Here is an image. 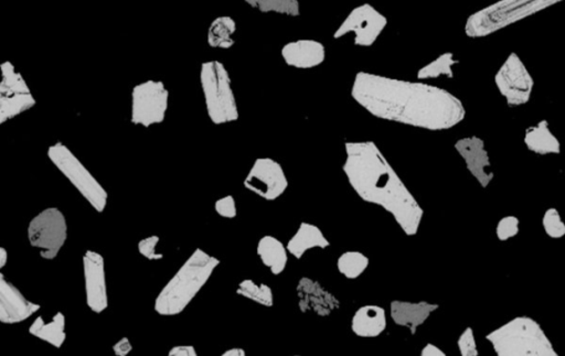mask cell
<instances>
[{
    "label": "cell",
    "instance_id": "cell-1",
    "mask_svg": "<svg viewBox=\"0 0 565 356\" xmlns=\"http://www.w3.org/2000/svg\"><path fill=\"white\" fill-rule=\"evenodd\" d=\"M352 96L359 105L380 120L403 125L448 131L466 116L460 99L441 87L359 72Z\"/></svg>",
    "mask_w": 565,
    "mask_h": 356
},
{
    "label": "cell",
    "instance_id": "cell-2",
    "mask_svg": "<svg viewBox=\"0 0 565 356\" xmlns=\"http://www.w3.org/2000/svg\"><path fill=\"white\" fill-rule=\"evenodd\" d=\"M343 163L349 183L364 203L393 216L403 233L418 234L424 211L373 142L346 143Z\"/></svg>",
    "mask_w": 565,
    "mask_h": 356
},
{
    "label": "cell",
    "instance_id": "cell-3",
    "mask_svg": "<svg viewBox=\"0 0 565 356\" xmlns=\"http://www.w3.org/2000/svg\"><path fill=\"white\" fill-rule=\"evenodd\" d=\"M219 264L218 258L200 249L194 251L159 292L155 312L166 317L182 313L208 282Z\"/></svg>",
    "mask_w": 565,
    "mask_h": 356
},
{
    "label": "cell",
    "instance_id": "cell-4",
    "mask_svg": "<svg viewBox=\"0 0 565 356\" xmlns=\"http://www.w3.org/2000/svg\"><path fill=\"white\" fill-rule=\"evenodd\" d=\"M498 356H558L551 340L536 320L516 317L486 335Z\"/></svg>",
    "mask_w": 565,
    "mask_h": 356
},
{
    "label": "cell",
    "instance_id": "cell-5",
    "mask_svg": "<svg viewBox=\"0 0 565 356\" xmlns=\"http://www.w3.org/2000/svg\"><path fill=\"white\" fill-rule=\"evenodd\" d=\"M561 2L563 0H501L471 15L465 25V34L470 38H484Z\"/></svg>",
    "mask_w": 565,
    "mask_h": 356
},
{
    "label": "cell",
    "instance_id": "cell-6",
    "mask_svg": "<svg viewBox=\"0 0 565 356\" xmlns=\"http://www.w3.org/2000/svg\"><path fill=\"white\" fill-rule=\"evenodd\" d=\"M200 84L210 121L215 125L238 121L239 110L233 90V82L221 62L213 60L202 64Z\"/></svg>",
    "mask_w": 565,
    "mask_h": 356
},
{
    "label": "cell",
    "instance_id": "cell-7",
    "mask_svg": "<svg viewBox=\"0 0 565 356\" xmlns=\"http://www.w3.org/2000/svg\"><path fill=\"white\" fill-rule=\"evenodd\" d=\"M48 157L59 172L74 185L82 197L92 205V208L99 213L105 210L107 199H109L106 190L65 144L56 143L50 146Z\"/></svg>",
    "mask_w": 565,
    "mask_h": 356
},
{
    "label": "cell",
    "instance_id": "cell-8",
    "mask_svg": "<svg viewBox=\"0 0 565 356\" xmlns=\"http://www.w3.org/2000/svg\"><path fill=\"white\" fill-rule=\"evenodd\" d=\"M68 239L65 216L59 209L49 208L35 215L28 225V240L44 260L53 261Z\"/></svg>",
    "mask_w": 565,
    "mask_h": 356
},
{
    "label": "cell",
    "instance_id": "cell-9",
    "mask_svg": "<svg viewBox=\"0 0 565 356\" xmlns=\"http://www.w3.org/2000/svg\"><path fill=\"white\" fill-rule=\"evenodd\" d=\"M169 92L161 81H146L132 91L131 122L145 128L165 121Z\"/></svg>",
    "mask_w": 565,
    "mask_h": 356
},
{
    "label": "cell",
    "instance_id": "cell-10",
    "mask_svg": "<svg viewBox=\"0 0 565 356\" xmlns=\"http://www.w3.org/2000/svg\"><path fill=\"white\" fill-rule=\"evenodd\" d=\"M495 84L510 107L525 105L531 99L534 81L516 54L508 56L505 64L498 70Z\"/></svg>",
    "mask_w": 565,
    "mask_h": 356
},
{
    "label": "cell",
    "instance_id": "cell-11",
    "mask_svg": "<svg viewBox=\"0 0 565 356\" xmlns=\"http://www.w3.org/2000/svg\"><path fill=\"white\" fill-rule=\"evenodd\" d=\"M388 19L370 4H363L352 10L339 25L333 38L341 39L349 34L354 35V44L372 46L387 27Z\"/></svg>",
    "mask_w": 565,
    "mask_h": 356
},
{
    "label": "cell",
    "instance_id": "cell-12",
    "mask_svg": "<svg viewBox=\"0 0 565 356\" xmlns=\"http://www.w3.org/2000/svg\"><path fill=\"white\" fill-rule=\"evenodd\" d=\"M244 187L266 201H275L289 188L284 169L272 158L255 160L244 180Z\"/></svg>",
    "mask_w": 565,
    "mask_h": 356
},
{
    "label": "cell",
    "instance_id": "cell-13",
    "mask_svg": "<svg viewBox=\"0 0 565 356\" xmlns=\"http://www.w3.org/2000/svg\"><path fill=\"white\" fill-rule=\"evenodd\" d=\"M84 271L87 307L95 313L104 312L109 307L104 258L97 252L86 251Z\"/></svg>",
    "mask_w": 565,
    "mask_h": 356
},
{
    "label": "cell",
    "instance_id": "cell-14",
    "mask_svg": "<svg viewBox=\"0 0 565 356\" xmlns=\"http://www.w3.org/2000/svg\"><path fill=\"white\" fill-rule=\"evenodd\" d=\"M297 301L302 313H314L327 318L341 307V302L322 286L320 282L302 277L296 287Z\"/></svg>",
    "mask_w": 565,
    "mask_h": 356
},
{
    "label": "cell",
    "instance_id": "cell-15",
    "mask_svg": "<svg viewBox=\"0 0 565 356\" xmlns=\"http://www.w3.org/2000/svg\"><path fill=\"white\" fill-rule=\"evenodd\" d=\"M456 152L464 159L467 169L482 188H487L494 179L490 154L481 138L471 136L455 143Z\"/></svg>",
    "mask_w": 565,
    "mask_h": 356
},
{
    "label": "cell",
    "instance_id": "cell-16",
    "mask_svg": "<svg viewBox=\"0 0 565 356\" xmlns=\"http://www.w3.org/2000/svg\"><path fill=\"white\" fill-rule=\"evenodd\" d=\"M40 308V304L27 301L19 289L0 273V321L6 324L24 322Z\"/></svg>",
    "mask_w": 565,
    "mask_h": 356
},
{
    "label": "cell",
    "instance_id": "cell-17",
    "mask_svg": "<svg viewBox=\"0 0 565 356\" xmlns=\"http://www.w3.org/2000/svg\"><path fill=\"white\" fill-rule=\"evenodd\" d=\"M282 56L292 68L312 69L325 61L326 49L320 41L302 39L282 46Z\"/></svg>",
    "mask_w": 565,
    "mask_h": 356
},
{
    "label": "cell",
    "instance_id": "cell-18",
    "mask_svg": "<svg viewBox=\"0 0 565 356\" xmlns=\"http://www.w3.org/2000/svg\"><path fill=\"white\" fill-rule=\"evenodd\" d=\"M439 304L428 302L393 301L390 303V317L397 326L409 330V332L414 335L432 313L439 311Z\"/></svg>",
    "mask_w": 565,
    "mask_h": 356
},
{
    "label": "cell",
    "instance_id": "cell-19",
    "mask_svg": "<svg viewBox=\"0 0 565 356\" xmlns=\"http://www.w3.org/2000/svg\"><path fill=\"white\" fill-rule=\"evenodd\" d=\"M387 313L377 304H367L354 312L352 330L359 338H378L387 329Z\"/></svg>",
    "mask_w": 565,
    "mask_h": 356
},
{
    "label": "cell",
    "instance_id": "cell-20",
    "mask_svg": "<svg viewBox=\"0 0 565 356\" xmlns=\"http://www.w3.org/2000/svg\"><path fill=\"white\" fill-rule=\"evenodd\" d=\"M330 246V241L318 226L302 222L299 230L287 242L286 249L296 260H302L307 252L314 249L326 250Z\"/></svg>",
    "mask_w": 565,
    "mask_h": 356
},
{
    "label": "cell",
    "instance_id": "cell-21",
    "mask_svg": "<svg viewBox=\"0 0 565 356\" xmlns=\"http://www.w3.org/2000/svg\"><path fill=\"white\" fill-rule=\"evenodd\" d=\"M523 142H525L529 151L540 154V156L561 153V143L553 135L546 120L539 122L536 126L527 128Z\"/></svg>",
    "mask_w": 565,
    "mask_h": 356
},
{
    "label": "cell",
    "instance_id": "cell-22",
    "mask_svg": "<svg viewBox=\"0 0 565 356\" xmlns=\"http://www.w3.org/2000/svg\"><path fill=\"white\" fill-rule=\"evenodd\" d=\"M287 252L289 251H287L286 246L272 235L262 237L258 242V247H256V254L260 257L261 262L275 276L281 275L285 271L287 262H289Z\"/></svg>",
    "mask_w": 565,
    "mask_h": 356
},
{
    "label": "cell",
    "instance_id": "cell-23",
    "mask_svg": "<svg viewBox=\"0 0 565 356\" xmlns=\"http://www.w3.org/2000/svg\"><path fill=\"white\" fill-rule=\"evenodd\" d=\"M29 333L54 345L55 348L60 349L66 339L64 314L56 312L50 321L45 320L44 317H38L30 326Z\"/></svg>",
    "mask_w": 565,
    "mask_h": 356
},
{
    "label": "cell",
    "instance_id": "cell-24",
    "mask_svg": "<svg viewBox=\"0 0 565 356\" xmlns=\"http://www.w3.org/2000/svg\"><path fill=\"white\" fill-rule=\"evenodd\" d=\"M35 105L32 92L0 95V124H5Z\"/></svg>",
    "mask_w": 565,
    "mask_h": 356
},
{
    "label": "cell",
    "instance_id": "cell-25",
    "mask_svg": "<svg viewBox=\"0 0 565 356\" xmlns=\"http://www.w3.org/2000/svg\"><path fill=\"white\" fill-rule=\"evenodd\" d=\"M236 24L229 15L215 18L208 30V44L212 48L230 49L234 44Z\"/></svg>",
    "mask_w": 565,
    "mask_h": 356
},
{
    "label": "cell",
    "instance_id": "cell-26",
    "mask_svg": "<svg viewBox=\"0 0 565 356\" xmlns=\"http://www.w3.org/2000/svg\"><path fill=\"white\" fill-rule=\"evenodd\" d=\"M369 257L362 252L348 251L338 257L337 270L347 280L354 281L368 270Z\"/></svg>",
    "mask_w": 565,
    "mask_h": 356
},
{
    "label": "cell",
    "instance_id": "cell-27",
    "mask_svg": "<svg viewBox=\"0 0 565 356\" xmlns=\"http://www.w3.org/2000/svg\"><path fill=\"white\" fill-rule=\"evenodd\" d=\"M459 64L460 61L455 59L454 54L446 53L441 54L434 61L430 62L429 64L424 65L423 68H421L416 76H418L419 80H433L439 79L441 76L453 79V66Z\"/></svg>",
    "mask_w": 565,
    "mask_h": 356
},
{
    "label": "cell",
    "instance_id": "cell-28",
    "mask_svg": "<svg viewBox=\"0 0 565 356\" xmlns=\"http://www.w3.org/2000/svg\"><path fill=\"white\" fill-rule=\"evenodd\" d=\"M236 293L251 302L261 304V306L271 308L274 304L273 291L265 283H256L253 281L245 280L240 282Z\"/></svg>",
    "mask_w": 565,
    "mask_h": 356
},
{
    "label": "cell",
    "instance_id": "cell-29",
    "mask_svg": "<svg viewBox=\"0 0 565 356\" xmlns=\"http://www.w3.org/2000/svg\"><path fill=\"white\" fill-rule=\"evenodd\" d=\"M252 8L261 13H275L297 17L301 15L299 0H244Z\"/></svg>",
    "mask_w": 565,
    "mask_h": 356
},
{
    "label": "cell",
    "instance_id": "cell-30",
    "mask_svg": "<svg viewBox=\"0 0 565 356\" xmlns=\"http://www.w3.org/2000/svg\"><path fill=\"white\" fill-rule=\"evenodd\" d=\"M542 226L546 234L553 240L565 236V223L557 209L550 208L544 213Z\"/></svg>",
    "mask_w": 565,
    "mask_h": 356
},
{
    "label": "cell",
    "instance_id": "cell-31",
    "mask_svg": "<svg viewBox=\"0 0 565 356\" xmlns=\"http://www.w3.org/2000/svg\"><path fill=\"white\" fill-rule=\"evenodd\" d=\"M520 221L515 215H507L501 219L496 226L497 239L501 242H507L519 234Z\"/></svg>",
    "mask_w": 565,
    "mask_h": 356
},
{
    "label": "cell",
    "instance_id": "cell-32",
    "mask_svg": "<svg viewBox=\"0 0 565 356\" xmlns=\"http://www.w3.org/2000/svg\"><path fill=\"white\" fill-rule=\"evenodd\" d=\"M457 345H459V350L461 356L480 355L479 348H477L474 330H472L471 327L466 328L463 333L460 335Z\"/></svg>",
    "mask_w": 565,
    "mask_h": 356
},
{
    "label": "cell",
    "instance_id": "cell-33",
    "mask_svg": "<svg viewBox=\"0 0 565 356\" xmlns=\"http://www.w3.org/2000/svg\"><path fill=\"white\" fill-rule=\"evenodd\" d=\"M159 242H161V239L157 235L146 237V239L138 242V252L148 261L163 260L164 255L159 254L156 251Z\"/></svg>",
    "mask_w": 565,
    "mask_h": 356
},
{
    "label": "cell",
    "instance_id": "cell-34",
    "mask_svg": "<svg viewBox=\"0 0 565 356\" xmlns=\"http://www.w3.org/2000/svg\"><path fill=\"white\" fill-rule=\"evenodd\" d=\"M214 210L221 218L224 219H234L236 214H238L233 195H227V197L219 199L214 204Z\"/></svg>",
    "mask_w": 565,
    "mask_h": 356
},
{
    "label": "cell",
    "instance_id": "cell-35",
    "mask_svg": "<svg viewBox=\"0 0 565 356\" xmlns=\"http://www.w3.org/2000/svg\"><path fill=\"white\" fill-rule=\"evenodd\" d=\"M133 350V345L130 342V340L127 338H123L114 344L113 347V351H114L115 355L117 356H126L128 353H131Z\"/></svg>",
    "mask_w": 565,
    "mask_h": 356
},
{
    "label": "cell",
    "instance_id": "cell-36",
    "mask_svg": "<svg viewBox=\"0 0 565 356\" xmlns=\"http://www.w3.org/2000/svg\"><path fill=\"white\" fill-rule=\"evenodd\" d=\"M169 356H197V351L193 345H181L174 347L168 352Z\"/></svg>",
    "mask_w": 565,
    "mask_h": 356
},
{
    "label": "cell",
    "instance_id": "cell-37",
    "mask_svg": "<svg viewBox=\"0 0 565 356\" xmlns=\"http://www.w3.org/2000/svg\"><path fill=\"white\" fill-rule=\"evenodd\" d=\"M444 351H441L440 348L436 347L433 343H428L425 347L421 351V356H445Z\"/></svg>",
    "mask_w": 565,
    "mask_h": 356
},
{
    "label": "cell",
    "instance_id": "cell-38",
    "mask_svg": "<svg viewBox=\"0 0 565 356\" xmlns=\"http://www.w3.org/2000/svg\"><path fill=\"white\" fill-rule=\"evenodd\" d=\"M244 355H245V351L241 348L230 349L228 351H225V352L223 354V356H244Z\"/></svg>",
    "mask_w": 565,
    "mask_h": 356
},
{
    "label": "cell",
    "instance_id": "cell-39",
    "mask_svg": "<svg viewBox=\"0 0 565 356\" xmlns=\"http://www.w3.org/2000/svg\"><path fill=\"white\" fill-rule=\"evenodd\" d=\"M8 261V252L6 250L2 247L0 249V270H3L5 266H6Z\"/></svg>",
    "mask_w": 565,
    "mask_h": 356
}]
</instances>
